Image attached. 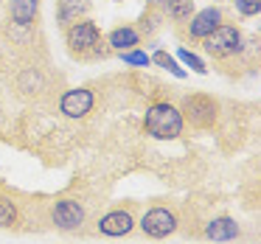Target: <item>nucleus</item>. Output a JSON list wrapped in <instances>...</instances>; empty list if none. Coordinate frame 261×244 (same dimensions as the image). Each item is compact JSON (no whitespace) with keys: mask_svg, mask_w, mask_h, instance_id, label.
Listing matches in <instances>:
<instances>
[{"mask_svg":"<svg viewBox=\"0 0 261 244\" xmlns=\"http://www.w3.org/2000/svg\"><path fill=\"white\" fill-rule=\"evenodd\" d=\"M205 48L214 57H230V53L242 51V34L236 25H216L208 37H205Z\"/></svg>","mask_w":261,"mask_h":244,"instance_id":"nucleus-2","label":"nucleus"},{"mask_svg":"<svg viewBox=\"0 0 261 244\" xmlns=\"http://www.w3.org/2000/svg\"><path fill=\"white\" fill-rule=\"evenodd\" d=\"M149 59H152L154 65H160V68H166V70H169V73H174L177 79H182V76H186V70H182L180 65L174 62V57H169V53H166V51H158V53H154V57H149Z\"/></svg>","mask_w":261,"mask_h":244,"instance_id":"nucleus-15","label":"nucleus"},{"mask_svg":"<svg viewBox=\"0 0 261 244\" xmlns=\"http://www.w3.org/2000/svg\"><path fill=\"white\" fill-rule=\"evenodd\" d=\"M141 227H143V233H146V236H152V238H166V236H171V233H174L177 219H174V213H171V210H166V208H152L141 219Z\"/></svg>","mask_w":261,"mask_h":244,"instance_id":"nucleus-4","label":"nucleus"},{"mask_svg":"<svg viewBox=\"0 0 261 244\" xmlns=\"http://www.w3.org/2000/svg\"><path fill=\"white\" fill-rule=\"evenodd\" d=\"M59 110H62L68 118H85L93 110V93L79 87V90H68L59 101Z\"/></svg>","mask_w":261,"mask_h":244,"instance_id":"nucleus-5","label":"nucleus"},{"mask_svg":"<svg viewBox=\"0 0 261 244\" xmlns=\"http://www.w3.org/2000/svg\"><path fill=\"white\" fill-rule=\"evenodd\" d=\"M146 132L158 141H171L182 132V115L171 104H154L146 110V121H143Z\"/></svg>","mask_w":261,"mask_h":244,"instance_id":"nucleus-1","label":"nucleus"},{"mask_svg":"<svg viewBox=\"0 0 261 244\" xmlns=\"http://www.w3.org/2000/svg\"><path fill=\"white\" fill-rule=\"evenodd\" d=\"M154 3H160V0H154Z\"/></svg>","mask_w":261,"mask_h":244,"instance_id":"nucleus-21","label":"nucleus"},{"mask_svg":"<svg viewBox=\"0 0 261 244\" xmlns=\"http://www.w3.org/2000/svg\"><path fill=\"white\" fill-rule=\"evenodd\" d=\"M236 6H239V12L242 14H258V9H261V0H236Z\"/></svg>","mask_w":261,"mask_h":244,"instance_id":"nucleus-19","label":"nucleus"},{"mask_svg":"<svg viewBox=\"0 0 261 244\" xmlns=\"http://www.w3.org/2000/svg\"><path fill=\"white\" fill-rule=\"evenodd\" d=\"M31 85H34V90H37V87H42V76L34 73V70L23 73V90H31Z\"/></svg>","mask_w":261,"mask_h":244,"instance_id":"nucleus-20","label":"nucleus"},{"mask_svg":"<svg viewBox=\"0 0 261 244\" xmlns=\"http://www.w3.org/2000/svg\"><path fill=\"white\" fill-rule=\"evenodd\" d=\"M40 12V0H14L12 3V20L17 25H31Z\"/></svg>","mask_w":261,"mask_h":244,"instance_id":"nucleus-11","label":"nucleus"},{"mask_svg":"<svg viewBox=\"0 0 261 244\" xmlns=\"http://www.w3.org/2000/svg\"><path fill=\"white\" fill-rule=\"evenodd\" d=\"M219 23H222V12L211 6V9H202L199 14H194V17H191V25H188V31H191L194 40H205V37H208Z\"/></svg>","mask_w":261,"mask_h":244,"instance_id":"nucleus-9","label":"nucleus"},{"mask_svg":"<svg viewBox=\"0 0 261 244\" xmlns=\"http://www.w3.org/2000/svg\"><path fill=\"white\" fill-rule=\"evenodd\" d=\"M180 115H186L194 126H211L216 121V101L208 96H199V93L197 96H188L182 101Z\"/></svg>","mask_w":261,"mask_h":244,"instance_id":"nucleus-3","label":"nucleus"},{"mask_svg":"<svg viewBox=\"0 0 261 244\" xmlns=\"http://www.w3.org/2000/svg\"><path fill=\"white\" fill-rule=\"evenodd\" d=\"M110 45L115 51H129V48L138 45V31L135 29H115L110 34Z\"/></svg>","mask_w":261,"mask_h":244,"instance_id":"nucleus-13","label":"nucleus"},{"mask_svg":"<svg viewBox=\"0 0 261 244\" xmlns=\"http://www.w3.org/2000/svg\"><path fill=\"white\" fill-rule=\"evenodd\" d=\"M132 227H135V219H132L126 210H110L107 216H101V222H98V230L104 233V236H129Z\"/></svg>","mask_w":261,"mask_h":244,"instance_id":"nucleus-8","label":"nucleus"},{"mask_svg":"<svg viewBox=\"0 0 261 244\" xmlns=\"http://www.w3.org/2000/svg\"><path fill=\"white\" fill-rule=\"evenodd\" d=\"M124 62H126V65H141V68H146L152 59H149L143 51H129V53H124Z\"/></svg>","mask_w":261,"mask_h":244,"instance_id":"nucleus-18","label":"nucleus"},{"mask_svg":"<svg viewBox=\"0 0 261 244\" xmlns=\"http://www.w3.org/2000/svg\"><path fill=\"white\" fill-rule=\"evenodd\" d=\"M194 14V0H169V17H174L177 23L191 20Z\"/></svg>","mask_w":261,"mask_h":244,"instance_id":"nucleus-14","label":"nucleus"},{"mask_svg":"<svg viewBox=\"0 0 261 244\" xmlns=\"http://www.w3.org/2000/svg\"><path fill=\"white\" fill-rule=\"evenodd\" d=\"M205 236L214 238V241H230V238L239 236V225H236L233 219H227V216H222V219L208 222V227H205Z\"/></svg>","mask_w":261,"mask_h":244,"instance_id":"nucleus-10","label":"nucleus"},{"mask_svg":"<svg viewBox=\"0 0 261 244\" xmlns=\"http://www.w3.org/2000/svg\"><path fill=\"white\" fill-rule=\"evenodd\" d=\"M87 12V0H59V23H79V17Z\"/></svg>","mask_w":261,"mask_h":244,"instance_id":"nucleus-12","label":"nucleus"},{"mask_svg":"<svg viewBox=\"0 0 261 244\" xmlns=\"http://www.w3.org/2000/svg\"><path fill=\"white\" fill-rule=\"evenodd\" d=\"M17 219V208L12 199H0V227H12Z\"/></svg>","mask_w":261,"mask_h":244,"instance_id":"nucleus-16","label":"nucleus"},{"mask_svg":"<svg viewBox=\"0 0 261 244\" xmlns=\"http://www.w3.org/2000/svg\"><path fill=\"white\" fill-rule=\"evenodd\" d=\"M68 45L73 51H90L93 45H98V25L90 23V20H82V23H73L68 29Z\"/></svg>","mask_w":261,"mask_h":244,"instance_id":"nucleus-6","label":"nucleus"},{"mask_svg":"<svg viewBox=\"0 0 261 244\" xmlns=\"http://www.w3.org/2000/svg\"><path fill=\"white\" fill-rule=\"evenodd\" d=\"M54 225L62 227V230H76V227L85 222V208L73 199H62V202L54 205Z\"/></svg>","mask_w":261,"mask_h":244,"instance_id":"nucleus-7","label":"nucleus"},{"mask_svg":"<svg viewBox=\"0 0 261 244\" xmlns=\"http://www.w3.org/2000/svg\"><path fill=\"white\" fill-rule=\"evenodd\" d=\"M177 57H180L182 62H186L188 68L194 70V73H208V68H205V62L197 57V53H191V51H186V48H180V51H177Z\"/></svg>","mask_w":261,"mask_h":244,"instance_id":"nucleus-17","label":"nucleus"}]
</instances>
